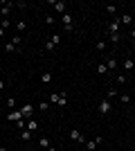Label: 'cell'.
Instances as JSON below:
<instances>
[{"mask_svg": "<svg viewBox=\"0 0 135 151\" xmlns=\"http://www.w3.org/2000/svg\"><path fill=\"white\" fill-rule=\"evenodd\" d=\"M50 104H59V106H68V95L65 93H52Z\"/></svg>", "mask_w": 135, "mask_h": 151, "instance_id": "obj_1", "label": "cell"}, {"mask_svg": "<svg viewBox=\"0 0 135 151\" xmlns=\"http://www.w3.org/2000/svg\"><path fill=\"white\" fill-rule=\"evenodd\" d=\"M61 25H63V29H68V32L74 29V18H72L70 12H65L63 16H61Z\"/></svg>", "mask_w": 135, "mask_h": 151, "instance_id": "obj_2", "label": "cell"}, {"mask_svg": "<svg viewBox=\"0 0 135 151\" xmlns=\"http://www.w3.org/2000/svg\"><path fill=\"white\" fill-rule=\"evenodd\" d=\"M97 108H99V113H101V115H110V113H113V101L104 97V99L99 101V106H97Z\"/></svg>", "mask_w": 135, "mask_h": 151, "instance_id": "obj_3", "label": "cell"}, {"mask_svg": "<svg viewBox=\"0 0 135 151\" xmlns=\"http://www.w3.org/2000/svg\"><path fill=\"white\" fill-rule=\"evenodd\" d=\"M119 27H122V20H119V16H115V18L106 25V32H108V34H119Z\"/></svg>", "mask_w": 135, "mask_h": 151, "instance_id": "obj_4", "label": "cell"}, {"mask_svg": "<svg viewBox=\"0 0 135 151\" xmlns=\"http://www.w3.org/2000/svg\"><path fill=\"white\" fill-rule=\"evenodd\" d=\"M47 5H50V7H54V12H59L61 16H63V14L68 12V5H65L63 0H50Z\"/></svg>", "mask_w": 135, "mask_h": 151, "instance_id": "obj_5", "label": "cell"}, {"mask_svg": "<svg viewBox=\"0 0 135 151\" xmlns=\"http://www.w3.org/2000/svg\"><path fill=\"white\" fill-rule=\"evenodd\" d=\"M61 43V34H54V36L50 38V41H47V43H45V52H54L56 50V45Z\"/></svg>", "mask_w": 135, "mask_h": 151, "instance_id": "obj_6", "label": "cell"}, {"mask_svg": "<svg viewBox=\"0 0 135 151\" xmlns=\"http://www.w3.org/2000/svg\"><path fill=\"white\" fill-rule=\"evenodd\" d=\"M70 140H72V142H77V145H86L84 133H81V131H77V129H72V131H70Z\"/></svg>", "mask_w": 135, "mask_h": 151, "instance_id": "obj_7", "label": "cell"}, {"mask_svg": "<svg viewBox=\"0 0 135 151\" xmlns=\"http://www.w3.org/2000/svg\"><path fill=\"white\" fill-rule=\"evenodd\" d=\"M20 113H23V117H25V120H32L34 106H32V104H23V106H20Z\"/></svg>", "mask_w": 135, "mask_h": 151, "instance_id": "obj_8", "label": "cell"}, {"mask_svg": "<svg viewBox=\"0 0 135 151\" xmlns=\"http://www.w3.org/2000/svg\"><path fill=\"white\" fill-rule=\"evenodd\" d=\"M7 120H9V122H14V124H16V122H20V120H25V117H23V113H20V108H18V111H16V108H14L11 113L7 115Z\"/></svg>", "mask_w": 135, "mask_h": 151, "instance_id": "obj_9", "label": "cell"}, {"mask_svg": "<svg viewBox=\"0 0 135 151\" xmlns=\"http://www.w3.org/2000/svg\"><path fill=\"white\" fill-rule=\"evenodd\" d=\"M99 145H101V135H97L95 140H88V142H86V149H88V151H95Z\"/></svg>", "mask_w": 135, "mask_h": 151, "instance_id": "obj_10", "label": "cell"}, {"mask_svg": "<svg viewBox=\"0 0 135 151\" xmlns=\"http://www.w3.org/2000/svg\"><path fill=\"white\" fill-rule=\"evenodd\" d=\"M11 2H2V7H0V14H2V18H9V14H11Z\"/></svg>", "mask_w": 135, "mask_h": 151, "instance_id": "obj_11", "label": "cell"}, {"mask_svg": "<svg viewBox=\"0 0 135 151\" xmlns=\"http://www.w3.org/2000/svg\"><path fill=\"white\" fill-rule=\"evenodd\" d=\"M39 126H41L39 120H34V117H32V120H27V131H32V133H34V131H39Z\"/></svg>", "mask_w": 135, "mask_h": 151, "instance_id": "obj_12", "label": "cell"}, {"mask_svg": "<svg viewBox=\"0 0 135 151\" xmlns=\"http://www.w3.org/2000/svg\"><path fill=\"white\" fill-rule=\"evenodd\" d=\"M106 65H108V72H115V70H117V65H119V63H117V59H115V57H110L108 61H106Z\"/></svg>", "mask_w": 135, "mask_h": 151, "instance_id": "obj_13", "label": "cell"}, {"mask_svg": "<svg viewBox=\"0 0 135 151\" xmlns=\"http://www.w3.org/2000/svg\"><path fill=\"white\" fill-rule=\"evenodd\" d=\"M124 70H126V72H133L135 70V61L133 59H124Z\"/></svg>", "mask_w": 135, "mask_h": 151, "instance_id": "obj_14", "label": "cell"}, {"mask_svg": "<svg viewBox=\"0 0 135 151\" xmlns=\"http://www.w3.org/2000/svg\"><path fill=\"white\" fill-rule=\"evenodd\" d=\"M126 81H129V77L124 75V72H117V75H115V83H119V86H122V83H126Z\"/></svg>", "mask_w": 135, "mask_h": 151, "instance_id": "obj_15", "label": "cell"}, {"mask_svg": "<svg viewBox=\"0 0 135 151\" xmlns=\"http://www.w3.org/2000/svg\"><path fill=\"white\" fill-rule=\"evenodd\" d=\"M39 147H41V149H50V147H52L50 138H39Z\"/></svg>", "mask_w": 135, "mask_h": 151, "instance_id": "obj_16", "label": "cell"}, {"mask_svg": "<svg viewBox=\"0 0 135 151\" xmlns=\"http://www.w3.org/2000/svg\"><path fill=\"white\" fill-rule=\"evenodd\" d=\"M119 20H122V25H131V23H133V16H131V14H122Z\"/></svg>", "mask_w": 135, "mask_h": 151, "instance_id": "obj_17", "label": "cell"}, {"mask_svg": "<svg viewBox=\"0 0 135 151\" xmlns=\"http://www.w3.org/2000/svg\"><path fill=\"white\" fill-rule=\"evenodd\" d=\"M20 140H23V142H29V140H32V131L23 129V131H20Z\"/></svg>", "mask_w": 135, "mask_h": 151, "instance_id": "obj_18", "label": "cell"}, {"mask_svg": "<svg viewBox=\"0 0 135 151\" xmlns=\"http://www.w3.org/2000/svg\"><path fill=\"white\" fill-rule=\"evenodd\" d=\"M5 52H7V54H11V52H18V47L9 41V43H5Z\"/></svg>", "mask_w": 135, "mask_h": 151, "instance_id": "obj_19", "label": "cell"}, {"mask_svg": "<svg viewBox=\"0 0 135 151\" xmlns=\"http://www.w3.org/2000/svg\"><path fill=\"white\" fill-rule=\"evenodd\" d=\"M50 81H52V72H43V75H41V83H45V86H47Z\"/></svg>", "mask_w": 135, "mask_h": 151, "instance_id": "obj_20", "label": "cell"}, {"mask_svg": "<svg viewBox=\"0 0 135 151\" xmlns=\"http://www.w3.org/2000/svg\"><path fill=\"white\" fill-rule=\"evenodd\" d=\"M16 29H18V32H25V29H27V20H23V18H20L18 23H16Z\"/></svg>", "mask_w": 135, "mask_h": 151, "instance_id": "obj_21", "label": "cell"}, {"mask_svg": "<svg viewBox=\"0 0 135 151\" xmlns=\"http://www.w3.org/2000/svg\"><path fill=\"white\" fill-rule=\"evenodd\" d=\"M97 72H99V75H108V65H106V63H99V65H97Z\"/></svg>", "mask_w": 135, "mask_h": 151, "instance_id": "obj_22", "label": "cell"}, {"mask_svg": "<svg viewBox=\"0 0 135 151\" xmlns=\"http://www.w3.org/2000/svg\"><path fill=\"white\" fill-rule=\"evenodd\" d=\"M0 27H2V29H9V27H11V20H9V18H2V20H0Z\"/></svg>", "mask_w": 135, "mask_h": 151, "instance_id": "obj_23", "label": "cell"}, {"mask_svg": "<svg viewBox=\"0 0 135 151\" xmlns=\"http://www.w3.org/2000/svg\"><path fill=\"white\" fill-rule=\"evenodd\" d=\"M5 104H7L9 108H11V111L16 108V99H14V97H7V99H5Z\"/></svg>", "mask_w": 135, "mask_h": 151, "instance_id": "obj_24", "label": "cell"}, {"mask_svg": "<svg viewBox=\"0 0 135 151\" xmlns=\"http://www.w3.org/2000/svg\"><path fill=\"white\" fill-rule=\"evenodd\" d=\"M113 97H117V88H110L108 93H106V99H110V101H113Z\"/></svg>", "mask_w": 135, "mask_h": 151, "instance_id": "obj_25", "label": "cell"}, {"mask_svg": "<svg viewBox=\"0 0 135 151\" xmlns=\"http://www.w3.org/2000/svg\"><path fill=\"white\" fill-rule=\"evenodd\" d=\"M45 23H47V25H54V23H56V16L47 14V16H45Z\"/></svg>", "mask_w": 135, "mask_h": 151, "instance_id": "obj_26", "label": "cell"}, {"mask_svg": "<svg viewBox=\"0 0 135 151\" xmlns=\"http://www.w3.org/2000/svg\"><path fill=\"white\" fill-rule=\"evenodd\" d=\"M47 108H50L47 101H41V104H39V111H41V113H47Z\"/></svg>", "mask_w": 135, "mask_h": 151, "instance_id": "obj_27", "label": "cell"}, {"mask_svg": "<svg viewBox=\"0 0 135 151\" xmlns=\"http://www.w3.org/2000/svg\"><path fill=\"white\" fill-rule=\"evenodd\" d=\"M106 12H108L110 16H115V14H117V7L115 5H106Z\"/></svg>", "mask_w": 135, "mask_h": 151, "instance_id": "obj_28", "label": "cell"}, {"mask_svg": "<svg viewBox=\"0 0 135 151\" xmlns=\"http://www.w3.org/2000/svg\"><path fill=\"white\" fill-rule=\"evenodd\" d=\"M108 38L113 41V43H119V38H122V36H119V34H108Z\"/></svg>", "mask_w": 135, "mask_h": 151, "instance_id": "obj_29", "label": "cell"}, {"mask_svg": "<svg viewBox=\"0 0 135 151\" xmlns=\"http://www.w3.org/2000/svg\"><path fill=\"white\" fill-rule=\"evenodd\" d=\"M119 99H122V104H131V97H129V95H119Z\"/></svg>", "mask_w": 135, "mask_h": 151, "instance_id": "obj_30", "label": "cell"}, {"mask_svg": "<svg viewBox=\"0 0 135 151\" xmlns=\"http://www.w3.org/2000/svg\"><path fill=\"white\" fill-rule=\"evenodd\" d=\"M11 43H14V45H16V47H18V45H20V43H23V38H20V36H14V38H11Z\"/></svg>", "mask_w": 135, "mask_h": 151, "instance_id": "obj_31", "label": "cell"}, {"mask_svg": "<svg viewBox=\"0 0 135 151\" xmlns=\"http://www.w3.org/2000/svg\"><path fill=\"white\" fill-rule=\"evenodd\" d=\"M16 7H18L20 12H25V9H27V5H25V2H16Z\"/></svg>", "mask_w": 135, "mask_h": 151, "instance_id": "obj_32", "label": "cell"}, {"mask_svg": "<svg viewBox=\"0 0 135 151\" xmlns=\"http://www.w3.org/2000/svg\"><path fill=\"white\" fill-rule=\"evenodd\" d=\"M106 50V43H97V52H104Z\"/></svg>", "mask_w": 135, "mask_h": 151, "instance_id": "obj_33", "label": "cell"}, {"mask_svg": "<svg viewBox=\"0 0 135 151\" xmlns=\"http://www.w3.org/2000/svg\"><path fill=\"white\" fill-rule=\"evenodd\" d=\"M5 88H7V81H5V79H0V93H2Z\"/></svg>", "mask_w": 135, "mask_h": 151, "instance_id": "obj_34", "label": "cell"}, {"mask_svg": "<svg viewBox=\"0 0 135 151\" xmlns=\"http://www.w3.org/2000/svg\"><path fill=\"white\" fill-rule=\"evenodd\" d=\"M131 38H135V20H133V32H131Z\"/></svg>", "mask_w": 135, "mask_h": 151, "instance_id": "obj_35", "label": "cell"}, {"mask_svg": "<svg viewBox=\"0 0 135 151\" xmlns=\"http://www.w3.org/2000/svg\"><path fill=\"white\" fill-rule=\"evenodd\" d=\"M2 36H5V29H2V27H0V38H2Z\"/></svg>", "mask_w": 135, "mask_h": 151, "instance_id": "obj_36", "label": "cell"}, {"mask_svg": "<svg viewBox=\"0 0 135 151\" xmlns=\"http://www.w3.org/2000/svg\"><path fill=\"white\" fill-rule=\"evenodd\" d=\"M0 151H9V149H7V147H0Z\"/></svg>", "mask_w": 135, "mask_h": 151, "instance_id": "obj_37", "label": "cell"}, {"mask_svg": "<svg viewBox=\"0 0 135 151\" xmlns=\"http://www.w3.org/2000/svg\"><path fill=\"white\" fill-rule=\"evenodd\" d=\"M2 99H5V95H2V93H0V101H2Z\"/></svg>", "mask_w": 135, "mask_h": 151, "instance_id": "obj_38", "label": "cell"}, {"mask_svg": "<svg viewBox=\"0 0 135 151\" xmlns=\"http://www.w3.org/2000/svg\"><path fill=\"white\" fill-rule=\"evenodd\" d=\"M131 75H133V79H135V70H133V72H131Z\"/></svg>", "mask_w": 135, "mask_h": 151, "instance_id": "obj_39", "label": "cell"}]
</instances>
